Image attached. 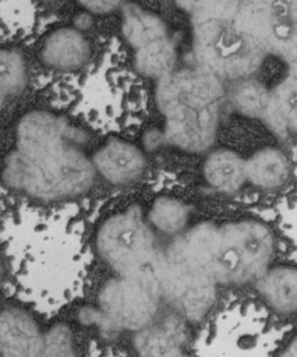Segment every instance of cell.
Masks as SVG:
<instances>
[{
  "label": "cell",
  "mask_w": 297,
  "mask_h": 357,
  "mask_svg": "<svg viewBox=\"0 0 297 357\" xmlns=\"http://www.w3.org/2000/svg\"><path fill=\"white\" fill-rule=\"evenodd\" d=\"M156 99L169 142L192 152L212 145L222 99L219 78L202 68L173 71L159 79Z\"/></svg>",
  "instance_id": "1"
},
{
  "label": "cell",
  "mask_w": 297,
  "mask_h": 357,
  "mask_svg": "<svg viewBox=\"0 0 297 357\" xmlns=\"http://www.w3.org/2000/svg\"><path fill=\"white\" fill-rule=\"evenodd\" d=\"M95 167L78 148L67 145L42 158H28L18 151L4 163V181L29 195L54 199L84 192L93 180Z\"/></svg>",
  "instance_id": "2"
},
{
  "label": "cell",
  "mask_w": 297,
  "mask_h": 357,
  "mask_svg": "<svg viewBox=\"0 0 297 357\" xmlns=\"http://www.w3.org/2000/svg\"><path fill=\"white\" fill-rule=\"evenodd\" d=\"M194 49L199 68L219 79L248 78L264 54L237 29L234 18L194 20Z\"/></svg>",
  "instance_id": "3"
},
{
  "label": "cell",
  "mask_w": 297,
  "mask_h": 357,
  "mask_svg": "<svg viewBox=\"0 0 297 357\" xmlns=\"http://www.w3.org/2000/svg\"><path fill=\"white\" fill-rule=\"evenodd\" d=\"M167 252L216 284H238L250 280L238 248L224 225H197L185 230Z\"/></svg>",
  "instance_id": "4"
},
{
  "label": "cell",
  "mask_w": 297,
  "mask_h": 357,
  "mask_svg": "<svg viewBox=\"0 0 297 357\" xmlns=\"http://www.w3.org/2000/svg\"><path fill=\"white\" fill-rule=\"evenodd\" d=\"M100 257L119 275H153L160 259L151 227L137 208L107 219L98 233Z\"/></svg>",
  "instance_id": "5"
},
{
  "label": "cell",
  "mask_w": 297,
  "mask_h": 357,
  "mask_svg": "<svg viewBox=\"0 0 297 357\" xmlns=\"http://www.w3.org/2000/svg\"><path fill=\"white\" fill-rule=\"evenodd\" d=\"M160 297L153 275H120L100 290L99 307L116 329L138 332L155 321Z\"/></svg>",
  "instance_id": "6"
},
{
  "label": "cell",
  "mask_w": 297,
  "mask_h": 357,
  "mask_svg": "<svg viewBox=\"0 0 297 357\" xmlns=\"http://www.w3.org/2000/svg\"><path fill=\"white\" fill-rule=\"evenodd\" d=\"M160 296L184 318L201 319L213 305L216 283L172 254H162L155 269Z\"/></svg>",
  "instance_id": "7"
},
{
  "label": "cell",
  "mask_w": 297,
  "mask_h": 357,
  "mask_svg": "<svg viewBox=\"0 0 297 357\" xmlns=\"http://www.w3.org/2000/svg\"><path fill=\"white\" fill-rule=\"evenodd\" d=\"M67 145V126L52 113L31 112L18 123L17 151L28 158L47 156Z\"/></svg>",
  "instance_id": "8"
},
{
  "label": "cell",
  "mask_w": 297,
  "mask_h": 357,
  "mask_svg": "<svg viewBox=\"0 0 297 357\" xmlns=\"http://www.w3.org/2000/svg\"><path fill=\"white\" fill-rule=\"evenodd\" d=\"M234 240L248 279H258L268 268L275 252V240L266 225L252 219L224 225Z\"/></svg>",
  "instance_id": "9"
},
{
  "label": "cell",
  "mask_w": 297,
  "mask_h": 357,
  "mask_svg": "<svg viewBox=\"0 0 297 357\" xmlns=\"http://www.w3.org/2000/svg\"><path fill=\"white\" fill-rule=\"evenodd\" d=\"M1 357H45V336L24 312L8 308L0 324Z\"/></svg>",
  "instance_id": "10"
},
{
  "label": "cell",
  "mask_w": 297,
  "mask_h": 357,
  "mask_svg": "<svg viewBox=\"0 0 297 357\" xmlns=\"http://www.w3.org/2000/svg\"><path fill=\"white\" fill-rule=\"evenodd\" d=\"M93 167L102 177L114 184H127L141 176L145 167L142 152L132 144L112 139L92 158Z\"/></svg>",
  "instance_id": "11"
},
{
  "label": "cell",
  "mask_w": 297,
  "mask_h": 357,
  "mask_svg": "<svg viewBox=\"0 0 297 357\" xmlns=\"http://www.w3.org/2000/svg\"><path fill=\"white\" fill-rule=\"evenodd\" d=\"M89 56V45L85 36L73 28H61L52 32L43 42L40 57L43 63L56 70H75Z\"/></svg>",
  "instance_id": "12"
},
{
  "label": "cell",
  "mask_w": 297,
  "mask_h": 357,
  "mask_svg": "<svg viewBox=\"0 0 297 357\" xmlns=\"http://www.w3.org/2000/svg\"><path fill=\"white\" fill-rule=\"evenodd\" d=\"M257 290L265 303L280 314L297 311V268L269 266L258 279Z\"/></svg>",
  "instance_id": "13"
},
{
  "label": "cell",
  "mask_w": 297,
  "mask_h": 357,
  "mask_svg": "<svg viewBox=\"0 0 297 357\" xmlns=\"http://www.w3.org/2000/svg\"><path fill=\"white\" fill-rule=\"evenodd\" d=\"M135 347L139 357H187L184 353V332L177 322L149 324L135 332Z\"/></svg>",
  "instance_id": "14"
},
{
  "label": "cell",
  "mask_w": 297,
  "mask_h": 357,
  "mask_svg": "<svg viewBox=\"0 0 297 357\" xmlns=\"http://www.w3.org/2000/svg\"><path fill=\"white\" fill-rule=\"evenodd\" d=\"M206 183L220 192H234L247 183L245 159L230 149L211 152L202 167Z\"/></svg>",
  "instance_id": "15"
},
{
  "label": "cell",
  "mask_w": 297,
  "mask_h": 357,
  "mask_svg": "<svg viewBox=\"0 0 297 357\" xmlns=\"http://www.w3.org/2000/svg\"><path fill=\"white\" fill-rule=\"evenodd\" d=\"M289 174L290 162L280 149L264 148L245 159L247 183L258 188H277L287 181Z\"/></svg>",
  "instance_id": "16"
},
{
  "label": "cell",
  "mask_w": 297,
  "mask_h": 357,
  "mask_svg": "<svg viewBox=\"0 0 297 357\" xmlns=\"http://www.w3.org/2000/svg\"><path fill=\"white\" fill-rule=\"evenodd\" d=\"M134 63L142 75L162 79L174 71L176 49L165 36L138 47Z\"/></svg>",
  "instance_id": "17"
},
{
  "label": "cell",
  "mask_w": 297,
  "mask_h": 357,
  "mask_svg": "<svg viewBox=\"0 0 297 357\" xmlns=\"http://www.w3.org/2000/svg\"><path fill=\"white\" fill-rule=\"evenodd\" d=\"M123 33L125 39L138 49L156 39L165 38L166 28L153 14L132 8L124 14Z\"/></svg>",
  "instance_id": "18"
},
{
  "label": "cell",
  "mask_w": 297,
  "mask_h": 357,
  "mask_svg": "<svg viewBox=\"0 0 297 357\" xmlns=\"http://www.w3.org/2000/svg\"><path fill=\"white\" fill-rule=\"evenodd\" d=\"M271 93L258 82L248 78L237 79L230 92V100L237 112L250 117L264 119Z\"/></svg>",
  "instance_id": "19"
},
{
  "label": "cell",
  "mask_w": 297,
  "mask_h": 357,
  "mask_svg": "<svg viewBox=\"0 0 297 357\" xmlns=\"http://www.w3.org/2000/svg\"><path fill=\"white\" fill-rule=\"evenodd\" d=\"M190 208L172 197H162L155 201L149 212L153 227L166 234H178L188 223Z\"/></svg>",
  "instance_id": "20"
},
{
  "label": "cell",
  "mask_w": 297,
  "mask_h": 357,
  "mask_svg": "<svg viewBox=\"0 0 297 357\" xmlns=\"http://www.w3.org/2000/svg\"><path fill=\"white\" fill-rule=\"evenodd\" d=\"M25 64L21 54L13 49L1 52L0 89L3 98L18 93L25 85Z\"/></svg>",
  "instance_id": "21"
},
{
  "label": "cell",
  "mask_w": 297,
  "mask_h": 357,
  "mask_svg": "<svg viewBox=\"0 0 297 357\" xmlns=\"http://www.w3.org/2000/svg\"><path fill=\"white\" fill-rule=\"evenodd\" d=\"M86 11L95 14H107L120 7L123 0H77Z\"/></svg>",
  "instance_id": "22"
},
{
  "label": "cell",
  "mask_w": 297,
  "mask_h": 357,
  "mask_svg": "<svg viewBox=\"0 0 297 357\" xmlns=\"http://www.w3.org/2000/svg\"><path fill=\"white\" fill-rule=\"evenodd\" d=\"M280 357H297V335L290 340Z\"/></svg>",
  "instance_id": "23"
},
{
  "label": "cell",
  "mask_w": 297,
  "mask_h": 357,
  "mask_svg": "<svg viewBox=\"0 0 297 357\" xmlns=\"http://www.w3.org/2000/svg\"><path fill=\"white\" fill-rule=\"evenodd\" d=\"M183 7L188 8L190 11H194L204 0H177Z\"/></svg>",
  "instance_id": "24"
}]
</instances>
